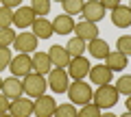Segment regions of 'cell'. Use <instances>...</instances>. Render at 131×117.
<instances>
[{
	"mask_svg": "<svg viewBox=\"0 0 131 117\" xmlns=\"http://www.w3.org/2000/svg\"><path fill=\"white\" fill-rule=\"evenodd\" d=\"M118 98H120V93L116 91V87H112V85H101L96 91H94L92 95V102L96 104L101 111H107V108L116 106Z\"/></svg>",
	"mask_w": 131,
	"mask_h": 117,
	"instance_id": "obj_1",
	"label": "cell"
},
{
	"mask_svg": "<svg viewBox=\"0 0 131 117\" xmlns=\"http://www.w3.org/2000/svg\"><path fill=\"white\" fill-rule=\"evenodd\" d=\"M22 87H24V93L28 95V98H39V95H44L46 93V87H48V82H46V78H44L42 74H35V72H31L28 76H24L22 78Z\"/></svg>",
	"mask_w": 131,
	"mask_h": 117,
	"instance_id": "obj_2",
	"label": "cell"
},
{
	"mask_svg": "<svg viewBox=\"0 0 131 117\" xmlns=\"http://www.w3.org/2000/svg\"><path fill=\"white\" fill-rule=\"evenodd\" d=\"M66 93L70 95V102L72 104H90L92 102V95H94V91H92V87H90L88 82H83V80H74V82L68 87V91Z\"/></svg>",
	"mask_w": 131,
	"mask_h": 117,
	"instance_id": "obj_3",
	"label": "cell"
},
{
	"mask_svg": "<svg viewBox=\"0 0 131 117\" xmlns=\"http://www.w3.org/2000/svg\"><path fill=\"white\" fill-rule=\"evenodd\" d=\"M48 87L52 89V93H66L68 87H70V76L63 67H55V70L48 72V78H46Z\"/></svg>",
	"mask_w": 131,
	"mask_h": 117,
	"instance_id": "obj_4",
	"label": "cell"
},
{
	"mask_svg": "<svg viewBox=\"0 0 131 117\" xmlns=\"http://www.w3.org/2000/svg\"><path fill=\"white\" fill-rule=\"evenodd\" d=\"M9 70L13 76H18V78H24V76H28L33 72V63H31V54H22V52H18V54L11 59L9 63Z\"/></svg>",
	"mask_w": 131,
	"mask_h": 117,
	"instance_id": "obj_5",
	"label": "cell"
},
{
	"mask_svg": "<svg viewBox=\"0 0 131 117\" xmlns=\"http://www.w3.org/2000/svg\"><path fill=\"white\" fill-rule=\"evenodd\" d=\"M55 108H57V102H55V98L48 95V93L35 98V102H33V113L37 117H52L55 115Z\"/></svg>",
	"mask_w": 131,
	"mask_h": 117,
	"instance_id": "obj_6",
	"label": "cell"
},
{
	"mask_svg": "<svg viewBox=\"0 0 131 117\" xmlns=\"http://www.w3.org/2000/svg\"><path fill=\"white\" fill-rule=\"evenodd\" d=\"M70 72H68V76H70L72 80H83L85 76L90 74V61L85 59V56H74V59H70Z\"/></svg>",
	"mask_w": 131,
	"mask_h": 117,
	"instance_id": "obj_7",
	"label": "cell"
},
{
	"mask_svg": "<svg viewBox=\"0 0 131 117\" xmlns=\"http://www.w3.org/2000/svg\"><path fill=\"white\" fill-rule=\"evenodd\" d=\"M9 113H11L13 117H31V115H33V100H31V98H24V95L11 100Z\"/></svg>",
	"mask_w": 131,
	"mask_h": 117,
	"instance_id": "obj_8",
	"label": "cell"
},
{
	"mask_svg": "<svg viewBox=\"0 0 131 117\" xmlns=\"http://www.w3.org/2000/svg\"><path fill=\"white\" fill-rule=\"evenodd\" d=\"M35 20H37V15H35V11H33L31 7H18V9L13 11V26H18V28L33 26Z\"/></svg>",
	"mask_w": 131,
	"mask_h": 117,
	"instance_id": "obj_9",
	"label": "cell"
},
{
	"mask_svg": "<svg viewBox=\"0 0 131 117\" xmlns=\"http://www.w3.org/2000/svg\"><path fill=\"white\" fill-rule=\"evenodd\" d=\"M81 15H83V20H85V22H92V24H96V22H101V20L105 18V7L101 5L98 0H90L88 5L83 7Z\"/></svg>",
	"mask_w": 131,
	"mask_h": 117,
	"instance_id": "obj_10",
	"label": "cell"
},
{
	"mask_svg": "<svg viewBox=\"0 0 131 117\" xmlns=\"http://www.w3.org/2000/svg\"><path fill=\"white\" fill-rule=\"evenodd\" d=\"M13 48L18 52H22V54H31L37 48V37L33 33H20L15 37V41H13Z\"/></svg>",
	"mask_w": 131,
	"mask_h": 117,
	"instance_id": "obj_11",
	"label": "cell"
},
{
	"mask_svg": "<svg viewBox=\"0 0 131 117\" xmlns=\"http://www.w3.org/2000/svg\"><path fill=\"white\" fill-rule=\"evenodd\" d=\"M90 80H92L94 85H98V87H101V85H109L112 82V78H114V72L109 70L107 65H103V63H101V65H94V67H90Z\"/></svg>",
	"mask_w": 131,
	"mask_h": 117,
	"instance_id": "obj_12",
	"label": "cell"
},
{
	"mask_svg": "<svg viewBox=\"0 0 131 117\" xmlns=\"http://www.w3.org/2000/svg\"><path fill=\"white\" fill-rule=\"evenodd\" d=\"M74 37L83 39V41H94L98 37V26L92 22H77L74 24Z\"/></svg>",
	"mask_w": 131,
	"mask_h": 117,
	"instance_id": "obj_13",
	"label": "cell"
},
{
	"mask_svg": "<svg viewBox=\"0 0 131 117\" xmlns=\"http://www.w3.org/2000/svg\"><path fill=\"white\" fill-rule=\"evenodd\" d=\"M31 63H33V72H35V74H42V76H48V72L52 70L48 52H35V54L31 56Z\"/></svg>",
	"mask_w": 131,
	"mask_h": 117,
	"instance_id": "obj_14",
	"label": "cell"
},
{
	"mask_svg": "<svg viewBox=\"0 0 131 117\" xmlns=\"http://www.w3.org/2000/svg\"><path fill=\"white\" fill-rule=\"evenodd\" d=\"M2 93L7 95L9 100H15L24 93V87H22V80L18 76H11V78H5L2 80Z\"/></svg>",
	"mask_w": 131,
	"mask_h": 117,
	"instance_id": "obj_15",
	"label": "cell"
},
{
	"mask_svg": "<svg viewBox=\"0 0 131 117\" xmlns=\"http://www.w3.org/2000/svg\"><path fill=\"white\" fill-rule=\"evenodd\" d=\"M48 56H50V63L55 67H63L66 70V67L70 65V54H68V50L63 46H50Z\"/></svg>",
	"mask_w": 131,
	"mask_h": 117,
	"instance_id": "obj_16",
	"label": "cell"
},
{
	"mask_svg": "<svg viewBox=\"0 0 131 117\" xmlns=\"http://www.w3.org/2000/svg\"><path fill=\"white\" fill-rule=\"evenodd\" d=\"M74 24L77 22L70 15L61 13V15H57V18L52 20V30H55L57 35H70V33H74Z\"/></svg>",
	"mask_w": 131,
	"mask_h": 117,
	"instance_id": "obj_17",
	"label": "cell"
},
{
	"mask_svg": "<svg viewBox=\"0 0 131 117\" xmlns=\"http://www.w3.org/2000/svg\"><path fill=\"white\" fill-rule=\"evenodd\" d=\"M112 22H114V26H118V28L131 26V9L118 5L116 9H112Z\"/></svg>",
	"mask_w": 131,
	"mask_h": 117,
	"instance_id": "obj_18",
	"label": "cell"
},
{
	"mask_svg": "<svg viewBox=\"0 0 131 117\" xmlns=\"http://www.w3.org/2000/svg\"><path fill=\"white\" fill-rule=\"evenodd\" d=\"M31 28H33V35L37 39H50L52 33H55V30H52V22H48L46 18H37L33 22Z\"/></svg>",
	"mask_w": 131,
	"mask_h": 117,
	"instance_id": "obj_19",
	"label": "cell"
},
{
	"mask_svg": "<svg viewBox=\"0 0 131 117\" xmlns=\"http://www.w3.org/2000/svg\"><path fill=\"white\" fill-rule=\"evenodd\" d=\"M105 65H107L112 72H122L127 65H129V59H127L122 52L116 50V52H109V54L105 56Z\"/></svg>",
	"mask_w": 131,
	"mask_h": 117,
	"instance_id": "obj_20",
	"label": "cell"
},
{
	"mask_svg": "<svg viewBox=\"0 0 131 117\" xmlns=\"http://www.w3.org/2000/svg\"><path fill=\"white\" fill-rule=\"evenodd\" d=\"M88 50H90V54L94 56V59H105V56L109 54V43L105 41V39H101V37H96L94 41H90L88 43Z\"/></svg>",
	"mask_w": 131,
	"mask_h": 117,
	"instance_id": "obj_21",
	"label": "cell"
},
{
	"mask_svg": "<svg viewBox=\"0 0 131 117\" xmlns=\"http://www.w3.org/2000/svg\"><path fill=\"white\" fill-rule=\"evenodd\" d=\"M63 48L68 50L70 59H74V56H83V52H85V41H83V39H79V37H72Z\"/></svg>",
	"mask_w": 131,
	"mask_h": 117,
	"instance_id": "obj_22",
	"label": "cell"
},
{
	"mask_svg": "<svg viewBox=\"0 0 131 117\" xmlns=\"http://www.w3.org/2000/svg\"><path fill=\"white\" fill-rule=\"evenodd\" d=\"M61 7H63V13L72 18V15H79L81 11H83L85 2H83V0H63V2H61Z\"/></svg>",
	"mask_w": 131,
	"mask_h": 117,
	"instance_id": "obj_23",
	"label": "cell"
},
{
	"mask_svg": "<svg viewBox=\"0 0 131 117\" xmlns=\"http://www.w3.org/2000/svg\"><path fill=\"white\" fill-rule=\"evenodd\" d=\"M15 30L11 26H7V28H0V48H9V46H13V41H15Z\"/></svg>",
	"mask_w": 131,
	"mask_h": 117,
	"instance_id": "obj_24",
	"label": "cell"
},
{
	"mask_svg": "<svg viewBox=\"0 0 131 117\" xmlns=\"http://www.w3.org/2000/svg\"><path fill=\"white\" fill-rule=\"evenodd\" d=\"M77 108L72 102H66V104H57L55 108V117H77Z\"/></svg>",
	"mask_w": 131,
	"mask_h": 117,
	"instance_id": "obj_25",
	"label": "cell"
},
{
	"mask_svg": "<svg viewBox=\"0 0 131 117\" xmlns=\"http://www.w3.org/2000/svg\"><path fill=\"white\" fill-rule=\"evenodd\" d=\"M31 9L35 11V15L44 18V15H48V11H50V0H31Z\"/></svg>",
	"mask_w": 131,
	"mask_h": 117,
	"instance_id": "obj_26",
	"label": "cell"
},
{
	"mask_svg": "<svg viewBox=\"0 0 131 117\" xmlns=\"http://www.w3.org/2000/svg\"><path fill=\"white\" fill-rule=\"evenodd\" d=\"M101 108L96 106L94 102H90V104H83V106L79 108V113H77V117H101Z\"/></svg>",
	"mask_w": 131,
	"mask_h": 117,
	"instance_id": "obj_27",
	"label": "cell"
},
{
	"mask_svg": "<svg viewBox=\"0 0 131 117\" xmlns=\"http://www.w3.org/2000/svg\"><path fill=\"white\" fill-rule=\"evenodd\" d=\"M116 91L122 93V95H131V76H118Z\"/></svg>",
	"mask_w": 131,
	"mask_h": 117,
	"instance_id": "obj_28",
	"label": "cell"
},
{
	"mask_svg": "<svg viewBox=\"0 0 131 117\" xmlns=\"http://www.w3.org/2000/svg\"><path fill=\"white\" fill-rule=\"evenodd\" d=\"M13 24V9L9 7H0V28H7Z\"/></svg>",
	"mask_w": 131,
	"mask_h": 117,
	"instance_id": "obj_29",
	"label": "cell"
},
{
	"mask_svg": "<svg viewBox=\"0 0 131 117\" xmlns=\"http://www.w3.org/2000/svg\"><path fill=\"white\" fill-rule=\"evenodd\" d=\"M116 46H118V52H122L125 56H131V35H122L116 41Z\"/></svg>",
	"mask_w": 131,
	"mask_h": 117,
	"instance_id": "obj_30",
	"label": "cell"
},
{
	"mask_svg": "<svg viewBox=\"0 0 131 117\" xmlns=\"http://www.w3.org/2000/svg\"><path fill=\"white\" fill-rule=\"evenodd\" d=\"M11 59H13V54H11V50H9V48H0V72L9 67Z\"/></svg>",
	"mask_w": 131,
	"mask_h": 117,
	"instance_id": "obj_31",
	"label": "cell"
},
{
	"mask_svg": "<svg viewBox=\"0 0 131 117\" xmlns=\"http://www.w3.org/2000/svg\"><path fill=\"white\" fill-rule=\"evenodd\" d=\"M9 106H11V100L0 91V115H2V113H9Z\"/></svg>",
	"mask_w": 131,
	"mask_h": 117,
	"instance_id": "obj_32",
	"label": "cell"
},
{
	"mask_svg": "<svg viewBox=\"0 0 131 117\" xmlns=\"http://www.w3.org/2000/svg\"><path fill=\"white\" fill-rule=\"evenodd\" d=\"M98 2H101L105 9H116V7L120 5V0H98Z\"/></svg>",
	"mask_w": 131,
	"mask_h": 117,
	"instance_id": "obj_33",
	"label": "cell"
},
{
	"mask_svg": "<svg viewBox=\"0 0 131 117\" xmlns=\"http://www.w3.org/2000/svg\"><path fill=\"white\" fill-rule=\"evenodd\" d=\"M0 2H2V7H9V9H18L22 5V0H0Z\"/></svg>",
	"mask_w": 131,
	"mask_h": 117,
	"instance_id": "obj_34",
	"label": "cell"
},
{
	"mask_svg": "<svg viewBox=\"0 0 131 117\" xmlns=\"http://www.w3.org/2000/svg\"><path fill=\"white\" fill-rule=\"evenodd\" d=\"M101 117H118L116 113H101Z\"/></svg>",
	"mask_w": 131,
	"mask_h": 117,
	"instance_id": "obj_35",
	"label": "cell"
},
{
	"mask_svg": "<svg viewBox=\"0 0 131 117\" xmlns=\"http://www.w3.org/2000/svg\"><path fill=\"white\" fill-rule=\"evenodd\" d=\"M127 111L131 113V95H127Z\"/></svg>",
	"mask_w": 131,
	"mask_h": 117,
	"instance_id": "obj_36",
	"label": "cell"
},
{
	"mask_svg": "<svg viewBox=\"0 0 131 117\" xmlns=\"http://www.w3.org/2000/svg\"><path fill=\"white\" fill-rule=\"evenodd\" d=\"M0 117H13V115H11V113H2Z\"/></svg>",
	"mask_w": 131,
	"mask_h": 117,
	"instance_id": "obj_37",
	"label": "cell"
},
{
	"mask_svg": "<svg viewBox=\"0 0 131 117\" xmlns=\"http://www.w3.org/2000/svg\"><path fill=\"white\" fill-rule=\"evenodd\" d=\"M118 117H131V113H122V115H118Z\"/></svg>",
	"mask_w": 131,
	"mask_h": 117,
	"instance_id": "obj_38",
	"label": "cell"
},
{
	"mask_svg": "<svg viewBox=\"0 0 131 117\" xmlns=\"http://www.w3.org/2000/svg\"><path fill=\"white\" fill-rule=\"evenodd\" d=\"M0 91H2V78H0Z\"/></svg>",
	"mask_w": 131,
	"mask_h": 117,
	"instance_id": "obj_39",
	"label": "cell"
},
{
	"mask_svg": "<svg viewBox=\"0 0 131 117\" xmlns=\"http://www.w3.org/2000/svg\"><path fill=\"white\" fill-rule=\"evenodd\" d=\"M52 2H63V0H52Z\"/></svg>",
	"mask_w": 131,
	"mask_h": 117,
	"instance_id": "obj_40",
	"label": "cell"
},
{
	"mask_svg": "<svg viewBox=\"0 0 131 117\" xmlns=\"http://www.w3.org/2000/svg\"><path fill=\"white\" fill-rule=\"evenodd\" d=\"M127 7H129V9H131V0H129V5H127Z\"/></svg>",
	"mask_w": 131,
	"mask_h": 117,
	"instance_id": "obj_41",
	"label": "cell"
}]
</instances>
